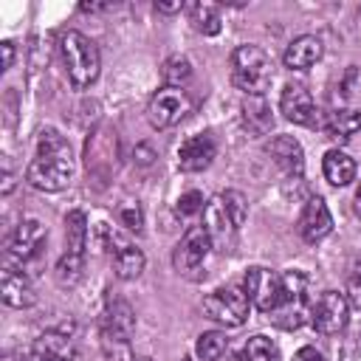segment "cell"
Returning <instances> with one entry per match:
<instances>
[{"label":"cell","instance_id":"cell-17","mask_svg":"<svg viewBox=\"0 0 361 361\" xmlns=\"http://www.w3.org/2000/svg\"><path fill=\"white\" fill-rule=\"evenodd\" d=\"M217 155V144L212 133H197L189 135L180 147H178V166L180 172H203Z\"/></svg>","mask_w":361,"mask_h":361},{"label":"cell","instance_id":"cell-20","mask_svg":"<svg viewBox=\"0 0 361 361\" xmlns=\"http://www.w3.org/2000/svg\"><path fill=\"white\" fill-rule=\"evenodd\" d=\"M322 54H324L322 39L313 34H302V37L288 42V48L282 54V65L290 71H307L310 65H316L322 59Z\"/></svg>","mask_w":361,"mask_h":361},{"label":"cell","instance_id":"cell-9","mask_svg":"<svg viewBox=\"0 0 361 361\" xmlns=\"http://www.w3.org/2000/svg\"><path fill=\"white\" fill-rule=\"evenodd\" d=\"M192 110V99L183 87H161L149 96L147 102V121L155 127V130H166V127H175L186 113Z\"/></svg>","mask_w":361,"mask_h":361},{"label":"cell","instance_id":"cell-30","mask_svg":"<svg viewBox=\"0 0 361 361\" xmlns=\"http://www.w3.org/2000/svg\"><path fill=\"white\" fill-rule=\"evenodd\" d=\"M118 214H121V223H124L130 231H135V234H138V231L144 228V214H141V206H138V203L121 206V212H118Z\"/></svg>","mask_w":361,"mask_h":361},{"label":"cell","instance_id":"cell-14","mask_svg":"<svg viewBox=\"0 0 361 361\" xmlns=\"http://www.w3.org/2000/svg\"><path fill=\"white\" fill-rule=\"evenodd\" d=\"M45 237H48V231H45V226L39 220H34V217L23 220L17 226L11 243H8V262L11 265L14 262L17 265H25V262L37 259L42 254V248H45Z\"/></svg>","mask_w":361,"mask_h":361},{"label":"cell","instance_id":"cell-19","mask_svg":"<svg viewBox=\"0 0 361 361\" xmlns=\"http://www.w3.org/2000/svg\"><path fill=\"white\" fill-rule=\"evenodd\" d=\"M265 152L274 158V164L288 175V178H302V169H305V152H302V144L293 138V135H276L268 141Z\"/></svg>","mask_w":361,"mask_h":361},{"label":"cell","instance_id":"cell-4","mask_svg":"<svg viewBox=\"0 0 361 361\" xmlns=\"http://www.w3.org/2000/svg\"><path fill=\"white\" fill-rule=\"evenodd\" d=\"M271 79H274V65L259 45H240L231 51V82L245 96H265Z\"/></svg>","mask_w":361,"mask_h":361},{"label":"cell","instance_id":"cell-5","mask_svg":"<svg viewBox=\"0 0 361 361\" xmlns=\"http://www.w3.org/2000/svg\"><path fill=\"white\" fill-rule=\"evenodd\" d=\"M85 248H87V220H85V212L73 209L65 214V254L54 268V276L62 288H73L82 279Z\"/></svg>","mask_w":361,"mask_h":361},{"label":"cell","instance_id":"cell-13","mask_svg":"<svg viewBox=\"0 0 361 361\" xmlns=\"http://www.w3.org/2000/svg\"><path fill=\"white\" fill-rule=\"evenodd\" d=\"M73 324L39 333L28 347V361H76Z\"/></svg>","mask_w":361,"mask_h":361},{"label":"cell","instance_id":"cell-7","mask_svg":"<svg viewBox=\"0 0 361 361\" xmlns=\"http://www.w3.org/2000/svg\"><path fill=\"white\" fill-rule=\"evenodd\" d=\"M243 290H245L248 302L259 313H268L271 316L282 305V299H285V279H282V274H276L271 268L254 265L243 276Z\"/></svg>","mask_w":361,"mask_h":361},{"label":"cell","instance_id":"cell-33","mask_svg":"<svg viewBox=\"0 0 361 361\" xmlns=\"http://www.w3.org/2000/svg\"><path fill=\"white\" fill-rule=\"evenodd\" d=\"M0 48H3V71H8V68H11V62H14V42H8V39H6Z\"/></svg>","mask_w":361,"mask_h":361},{"label":"cell","instance_id":"cell-18","mask_svg":"<svg viewBox=\"0 0 361 361\" xmlns=\"http://www.w3.org/2000/svg\"><path fill=\"white\" fill-rule=\"evenodd\" d=\"M330 231H333V217H330L327 203L319 195L307 197V203H305V209L299 214V237L313 245V243L324 240Z\"/></svg>","mask_w":361,"mask_h":361},{"label":"cell","instance_id":"cell-21","mask_svg":"<svg viewBox=\"0 0 361 361\" xmlns=\"http://www.w3.org/2000/svg\"><path fill=\"white\" fill-rule=\"evenodd\" d=\"M0 296L8 307H31L37 302L34 296V288H31V279L14 268V265H6L3 268V282H0Z\"/></svg>","mask_w":361,"mask_h":361},{"label":"cell","instance_id":"cell-36","mask_svg":"<svg viewBox=\"0 0 361 361\" xmlns=\"http://www.w3.org/2000/svg\"><path fill=\"white\" fill-rule=\"evenodd\" d=\"M353 209H355V214L361 217V183H358V189H355V200H353Z\"/></svg>","mask_w":361,"mask_h":361},{"label":"cell","instance_id":"cell-2","mask_svg":"<svg viewBox=\"0 0 361 361\" xmlns=\"http://www.w3.org/2000/svg\"><path fill=\"white\" fill-rule=\"evenodd\" d=\"M245 214H248V203L237 189H226L214 195L203 209V228L209 231L212 248L228 251L245 223Z\"/></svg>","mask_w":361,"mask_h":361},{"label":"cell","instance_id":"cell-10","mask_svg":"<svg viewBox=\"0 0 361 361\" xmlns=\"http://www.w3.org/2000/svg\"><path fill=\"white\" fill-rule=\"evenodd\" d=\"M347 322H350V302L347 293L341 290H324L310 305V327L319 336H336L347 327Z\"/></svg>","mask_w":361,"mask_h":361},{"label":"cell","instance_id":"cell-23","mask_svg":"<svg viewBox=\"0 0 361 361\" xmlns=\"http://www.w3.org/2000/svg\"><path fill=\"white\" fill-rule=\"evenodd\" d=\"M322 172L333 186H347L355 180V161L341 149H330L322 161Z\"/></svg>","mask_w":361,"mask_h":361},{"label":"cell","instance_id":"cell-8","mask_svg":"<svg viewBox=\"0 0 361 361\" xmlns=\"http://www.w3.org/2000/svg\"><path fill=\"white\" fill-rule=\"evenodd\" d=\"M248 307H251V302H248L245 290L243 288H234V285L217 288V290H212L203 299V313L209 319H214L217 324H223V327H240V324H245Z\"/></svg>","mask_w":361,"mask_h":361},{"label":"cell","instance_id":"cell-37","mask_svg":"<svg viewBox=\"0 0 361 361\" xmlns=\"http://www.w3.org/2000/svg\"><path fill=\"white\" fill-rule=\"evenodd\" d=\"M138 361H149V358H138Z\"/></svg>","mask_w":361,"mask_h":361},{"label":"cell","instance_id":"cell-22","mask_svg":"<svg viewBox=\"0 0 361 361\" xmlns=\"http://www.w3.org/2000/svg\"><path fill=\"white\" fill-rule=\"evenodd\" d=\"M243 124L251 135H265L274 127V116L271 107L265 102V96H245L243 102Z\"/></svg>","mask_w":361,"mask_h":361},{"label":"cell","instance_id":"cell-35","mask_svg":"<svg viewBox=\"0 0 361 361\" xmlns=\"http://www.w3.org/2000/svg\"><path fill=\"white\" fill-rule=\"evenodd\" d=\"M353 353H355V355L361 353V324L355 327V336H353Z\"/></svg>","mask_w":361,"mask_h":361},{"label":"cell","instance_id":"cell-11","mask_svg":"<svg viewBox=\"0 0 361 361\" xmlns=\"http://www.w3.org/2000/svg\"><path fill=\"white\" fill-rule=\"evenodd\" d=\"M99 324H102V341H104V347H110V344L127 347V341H130V336L135 330V313H133V307H130L127 299L107 296Z\"/></svg>","mask_w":361,"mask_h":361},{"label":"cell","instance_id":"cell-12","mask_svg":"<svg viewBox=\"0 0 361 361\" xmlns=\"http://www.w3.org/2000/svg\"><path fill=\"white\" fill-rule=\"evenodd\" d=\"M209 251H212V240H209V231L203 228V223L200 226H189L186 234L178 240V245L172 251V265H175L178 274L192 276L206 262Z\"/></svg>","mask_w":361,"mask_h":361},{"label":"cell","instance_id":"cell-26","mask_svg":"<svg viewBox=\"0 0 361 361\" xmlns=\"http://www.w3.org/2000/svg\"><path fill=\"white\" fill-rule=\"evenodd\" d=\"M226 350H228V338H226V333H220V330H209V333L197 336L195 353H197L200 361H220V358L226 355Z\"/></svg>","mask_w":361,"mask_h":361},{"label":"cell","instance_id":"cell-28","mask_svg":"<svg viewBox=\"0 0 361 361\" xmlns=\"http://www.w3.org/2000/svg\"><path fill=\"white\" fill-rule=\"evenodd\" d=\"M245 361H282V353H279V344L262 333L251 336L245 341Z\"/></svg>","mask_w":361,"mask_h":361},{"label":"cell","instance_id":"cell-3","mask_svg":"<svg viewBox=\"0 0 361 361\" xmlns=\"http://www.w3.org/2000/svg\"><path fill=\"white\" fill-rule=\"evenodd\" d=\"M59 51H62L65 71H68L73 87L82 90V87H90L99 79L102 56H99L96 42L87 34H82V31H65L62 39H59Z\"/></svg>","mask_w":361,"mask_h":361},{"label":"cell","instance_id":"cell-15","mask_svg":"<svg viewBox=\"0 0 361 361\" xmlns=\"http://www.w3.org/2000/svg\"><path fill=\"white\" fill-rule=\"evenodd\" d=\"M107 248H110L113 271H116L118 279H135V276H141V271L147 265V257H144V251L130 237H124L121 231H110L107 234Z\"/></svg>","mask_w":361,"mask_h":361},{"label":"cell","instance_id":"cell-24","mask_svg":"<svg viewBox=\"0 0 361 361\" xmlns=\"http://www.w3.org/2000/svg\"><path fill=\"white\" fill-rule=\"evenodd\" d=\"M358 130H361V113H358V110L341 107V110L327 113L324 133H327L330 138H336V141H347V138H353Z\"/></svg>","mask_w":361,"mask_h":361},{"label":"cell","instance_id":"cell-6","mask_svg":"<svg viewBox=\"0 0 361 361\" xmlns=\"http://www.w3.org/2000/svg\"><path fill=\"white\" fill-rule=\"evenodd\" d=\"M285 299L282 305L268 316L276 327L282 330H296L310 319V305H307V276L302 271H285Z\"/></svg>","mask_w":361,"mask_h":361},{"label":"cell","instance_id":"cell-29","mask_svg":"<svg viewBox=\"0 0 361 361\" xmlns=\"http://www.w3.org/2000/svg\"><path fill=\"white\" fill-rule=\"evenodd\" d=\"M206 209V203H203V195L197 192V189H189L186 195H180V200H178V214L180 217H192V214H197V212H203Z\"/></svg>","mask_w":361,"mask_h":361},{"label":"cell","instance_id":"cell-32","mask_svg":"<svg viewBox=\"0 0 361 361\" xmlns=\"http://www.w3.org/2000/svg\"><path fill=\"white\" fill-rule=\"evenodd\" d=\"M290 361H327L324 358V353L322 350H316L313 344H305V347H299L296 353H293V358Z\"/></svg>","mask_w":361,"mask_h":361},{"label":"cell","instance_id":"cell-34","mask_svg":"<svg viewBox=\"0 0 361 361\" xmlns=\"http://www.w3.org/2000/svg\"><path fill=\"white\" fill-rule=\"evenodd\" d=\"M155 8H158L161 14H175V11H183L186 6L178 0V3H155Z\"/></svg>","mask_w":361,"mask_h":361},{"label":"cell","instance_id":"cell-16","mask_svg":"<svg viewBox=\"0 0 361 361\" xmlns=\"http://www.w3.org/2000/svg\"><path fill=\"white\" fill-rule=\"evenodd\" d=\"M279 110L288 121L293 124H302V127H316L319 124V110H316V102L310 96V90L299 82H290L285 85L282 96H279Z\"/></svg>","mask_w":361,"mask_h":361},{"label":"cell","instance_id":"cell-25","mask_svg":"<svg viewBox=\"0 0 361 361\" xmlns=\"http://www.w3.org/2000/svg\"><path fill=\"white\" fill-rule=\"evenodd\" d=\"M189 11V20L195 25V31L206 34V37H214L220 31V8L212 6V3H192L186 6Z\"/></svg>","mask_w":361,"mask_h":361},{"label":"cell","instance_id":"cell-31","mask_svg":"<svg viewBox=\"0 0 361 361\" xmlns=\"http://www.w3.org/2000/svg\"><path fill=\"white\" fill-rule=\"evenodd\" d=\"M347 302L361 310V265H358V268L350 274V279H347Z\"/></svg>","mask_w":361,"mask_h":361},{"label":"cell","instance_id":"cell-1","mask_svg":"<svg viewBox=\"0 0 361 361\" xmlns=\"http://www.w3.org/2000/svg\"><path fill=\"white\" fill-rule=\"evenodd\" d=\"M73 178V152L65 135L56 130H42L37 138V152L25 169V180L39 192H59Z\"/></svg>","mask_w":361,"mask_h":361},{"label":"cell","instance_id":"cell-27","mask_svg":"<svg viewBox=\"0 0 361 361\" xmlns=\"http://www.w3.org/2000/svg\"><path fill=\"white\" fill-rule=\"evenodd\" d=\"M161 79L166 87H183L189 79H192V62L180 54L169 56L164 65H161Z\"/></svg>","mask_w":361,"mask_h":361}]
</instances>
